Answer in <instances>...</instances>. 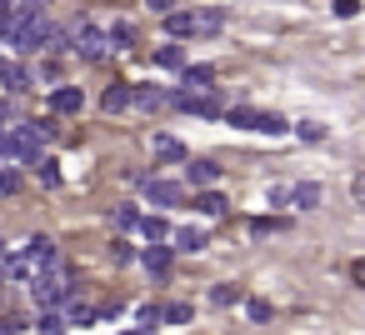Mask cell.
<instances>
[{"mask_svg": "<svg viewBox=\"0 0 365 335\" xmlns=\"http://www.w3.org/2000/svg\"><path fill=\"white\" fill-rule=\"evenodd\" d=\"M106 36H110V51H130V46H135V26H125V21H120L115 31H106Z\"/></svg>", "mask_w": 365, "mask_h": 335, "instance_id": "21", "label": "cell"}, {"mask_svg": "<svg viewBox=\"0 0 365 335\" xmlns=\"http://www.w3.org/2000/svg\"><path fill=\"white\" fill-rule=\"evenodd\" d=\"M160 320H170V325H185V320H190V305H185V300H175V305H165V310H160Z\"/></svg>", "mask_w": 365, "mask_h": 335, "instance_id": "26", "label": "cell"}, {"mask_svg": "<svg viewBox=\"0 0 365 335\" xmlns=\"http://www.w3.org/2000/svg\"><path fill=\"white\" fill-rule=\"evenodd\" d=\"M41 335H66V315L61 310H46L41 315Z\"/></svg>", "mask_w": 365, "mask_h": 335, "instance_id": "23", "label": "cell"}, {"mask_svg": "<svg viewBox=\"0 0 365 335\" xmlns=\"http://www.w3.org/2000/svg\"><path fill=\"white\" fill-rule=\"evenodd\" d=\"M290 130H295L300 140H325V125H320V120H300V125H290Z\"/></svg>", "mask_w": 365, "mask_h": 335, "instance_id": "24", "label": "cell"}, {"mask_svg": "<svg viewBox=\"0 0 365 335\" xmlns=\"http://www.w3.org/2000/svg\"><path fill=\"white\" fill-rule=\"evenodd\" d=\"M36 175H41V185H61V165H56V160H41Z\"/></svg>", "mask_w": 365, "mask_h": 335, "instance_id": "27", "label": "cell"}, {"mask_svg": "<svg viewBox=\"0 0 365 335\" xmlns=\"http://www.w3.org/2000/svg\"><path fill=\"white\" fill-rule=\"evenodd\" d=\"M16 21V0H0V31H6Z\"/></svg>", "mask_w": 365, "mask_h": 335, "instance_id": "31", "label": "cell"}, {"mask_svg": "<svg viewBox=\"0 0 365 335\" xmlns=\"http://www.w3.org/2000/svg\"><path fill=\"white\" fill-rule=\"evenodd\" d=\"M350 195H355V205H360V210H365V170H360V175H355V180H350Z\"/></svg>", "mask_w": 365, "mask_h": 335, "instance_id": "30", "label": "cell"}, {"mask_svg": "<svg viewBox=\"0 0 365 335\" xmlns=\"http://www.w3.org/2000/svg\"><path fill=\"white\" fill-rule=\"evenodd\" d=\"M330 11H335L340 21H355V16H360V0H335V6H330Z\"/></svg>", "mask_w": 365, "mask_h": 335, "instance_id": "28", "label": "cell"}, {"mask_svg": "<svg viewBox=\"0 0 365 335\" xmlns=\"http://www.w3.org/2000/svg\"><path fill=\"white\" fill-rule=\"evenodd\" d=\"M190 180H195V185H215V180H220V165H215V160H190Z\"/></svg>", "mask_w": 365, "mask_h": 335, "instance_id": "19", "label": "cell"}, {"mask_svg": "<svg viewBox=\"0 0 365 335\" xmlns=\"http://www.w3.org/2000/svg\"><path fill=\"white\" fill-rule=\"evenodd\" d=\"M350 280L365 290V255H360V260H350Z\"/></svg>", "mask_w": 365, "mask_h": 335, "instance_id": "33", "label": "cell"}, {"mask_svg": "<svg viewBox=\"0 0 365 335\" xmlns=\"http://www.w3.org/2000/svg\"><path fill=\"white\" fill-rule=\"evenodd\" d=\"M135 335H140V330H135Z\"/></svg>", "mask_w": 365, "mask_h": 335, "instance_id": "36", "label": "cell"}, {"mask_svg": "<svg viewBox=\"0 0 365 335\" xmlns=\"http://www.w3.org/2000/svg\"><path fill=\"white\" fill-rule=\"evenodd\" d=\"M155 66H165V71H185V51L170 41V46H160V51H155Z\"/></svg>", "mask_w": 365, "mask_h": 335, "instance_id": "18", "label": "cell"}, {"mask_svg": "<svg viewBox=\"0 0 365 335\" xmlns=\"http://www.w3.org/2000/svg\"><path fill=\"white\" fill-rule=\"evenodd\" d=\"M140 230H145L150 240H165V230H170V225H165L160 215H140Z\"/></svg>", "mask_w": 365, "mask_h": 335, "instance_id": "25", "label": "cell"}, {"mask_svg": "<svg viewBox=\"0 0 365 335\" xmlns=\"http://www.w3.org/2000/svg\"><path fill=\"white\" fill-rule=\"evenodd\" d=\"M130 105H135V110H150V115H155V110H165V105H170V96H165L160 86H135V100H130Z\"/></svg>", "mask_w": 365, "mask_h": 335, "instance_id": "9", "label": "cell"}, {"mask_svg": "<svg viewBox=\"0 0 365 335\" xmlns=\"http://www.w3.org/2000/svg\"><path fill=\"white\" fill-rule=\"evenodd\" d=\"M225 120L240 125V130H260V135H285V130H290L285 115H270V110H255V105H230Z\"/></svg>", "mask_w": 365, "mask_h": 335, "instance_id": "2", "label": "cell"}, {"mask_svg": "<svg viewBox=\"0 0 365 335\" xmlns=\"http://www.w3.org/2000/svg\"><path fill=\"white\" fill-rule=\"evenodd\" d=\"M71 46H76L81 61H106V56H110V36L96 31V26H76V31H71Z\"/></svg>", "mask_w": 365, "mask_h": 335, "instance_id": "4", "label": "cell"}, {"mask_svg": "<svg viewBox=\"0 0 365 335\" xmlns=\"http://www.w3.org/2000/svg\"><path fill=\"white\" fill-rule=\"evenodd\" d=\"M130 100H135V86H125V81H115V86H106V96H101V105H106L110 115H115V110H125Z\"/></svg>", "mask_w": 365, "mask_h": 335, "instance_id": "10", "label": "cell"}, {"mask_svg": "<svg viewBox=\"0 0 365 335\" xmlns=\"http://www.w3.org/2000/svg\"><path fill=\"white\" fill-rule=\"evenodd\" d=\"M56 135V125L51 120H31V125H16L11 130V155H21V160H41V150H46V140Z\"/></svg>", "mask_w": 365, "mask_h": 335, "instance_id": "3", "label": "cell"}, {"mask_svg": "<svg viewBox=\"0 0 365 335\" xmlns=\"http://www.w3.org/2000/svg\"><path fill=\"white\" fill-rule=\"evenodd\" d=\"M155 160H165V165L170 160H185V145L175 135H155Z\"/></svg>", "mask_w": 365, "mask_h": 335, "instance_id": "15", "label": "cell"}, {"mask_svg": "<svg viewBox=\"0 0 365 335\" xmlns=\"http://www.w3.org/2000/svg\"><path fill=\"white\" fill-rule=\"evenodd\" d=\"M270 205H295V210H310V205H320V185H275L270 190Z\"/></svg>", "mask_w": 365, "mask_h": 335, "instance_id": "5", "label": "cell"}, {"mask_svg": "<svg viewBox=\"0 0 365 335\" xmlns=\"http://www.w3.org/2000/svg\"><path fill=\"white\" fill-rule=\"evenodd\" d=\"M210 91H215V76L205 66H190L185 81H180V96H210Z\"/></svg>", "mask_w": 365, "mask_h": 335, "instance_id": "6", "label": "cell"}, {"mask_svg": "<svg viewBox=\"0 0 365 335\" xmlns=\"http://www.w3.org/2000/svg\"><path fill=\"white\" fill-rule=\"evenodd\" d=\"M0 71H6V61H0Z\"/></svg>", "mask_w": 365, "mask_h": 335, "instance_id": "35", "label": "cell"}, {"mask_svg": "<svg viewBox=\"0 0 365 335\" xmlns=\"http://www.w3.org/2000/svg\"><path fill=\"white\" fill-rule=\"evenodd\" d=\"M140 185H145V195H150L155 205H180V200H185V190H180L175 180H140Z\"/></svg>", "mask_w": 365, "mask_h": 335, "instance_id": "8", "label": "cell"}, {"mask_svg": "<svg viewBox=\"0 0 365 335\" xmlns=\"http://www.w3.org/2000/svg\"><path fill=\"white\" fill-rule=\"evenodd\" d=\"M71 270H66V260L56 265V270H46V275H36L31 280V295H36V305L41 310H56V305H71Z\"/></svg>", "mask_w": 365, "mask_h": 335, "instance_id": "1", "label": "cell"}, {"mask_svg": "<svg viewBox=\"0 0 365 335\" xmlns=\"http://www.w3.org/2000/svg\"><path fill=\"white\" fill-rule=\"evenodd\" d=\"M195 210H200V215H215V220H220V215L230 210V200H225V195H215V190H205V195H195Z\"/></svg>", "mask_w": 365, "mask_h": 335, "instance_id": "16", "label": "cell"}, {"mask_svg": "<svg viewBox=\"0 0 365 335\" xmlns=\"http://www.w3.org/2000/svg\"><path fill=\"white\" fill-rule=\"evenodd\" d=\"M140 265H145L150 275H165V270H170V250H165V245H150V250L140 255Z\"/></svg>", "mask_w": 365, "mask_h": 335, "instance_id": "17", "label": "cell"}, {"mask_svg": "<svg viewBox=\"0 0 365 335\" xmlns=\"http://www.w3.org/2000/svg\"><path fill=\"white\" fill-rule=\"evenodd\" d=\"M0 86H6L11 96H26V91H31V76H26L21 66H6V71H0Z\"/></svg>", "mask_w": 365, "mask_h": 335, "instance_id": "13", "label": "cell"}, {"mask_svg": "<svg viewBox=\"0 0 365 335\" xmlns=\"http://www.w3.org/2000/svg\"><path fill=\"white\" fill-rule=\"evenodd\" d=\"M225 31V11H195V36H215Z\"/></svg>", "mask_w": 365, "mask_h": 335, "instance_id": "14", "label": "cell"}, {"mask_svg": "<svg viewBox=\"0 0 365 335\" xmlns=\"http://www.w3.org/2000/svg\"><path fill=\"white\" fill-rule=\"evenodd\" d=\"M285 230V220H250V235H275Z\"/></svg>", "mask_w": 365, "mask_h": 335, "instance_id": "29", "label": "cell"}, {"mask_svg": "<svg viewBox=\"0 0 365 335\" xmlns=\"http://www.w3.org/2000/svg\"><path fill=\"white\" fill-rule=\"evenodd\" d=\"M81 105H86V96H81L76 86H56V91H51V110H56V115H76Z\"/></svg>", "mask_w": 365, "mask_h": 335, "instance_id": "7", "label": "cell"}, {"mask_svg": "<svg viewBox=\"0 0 365 335\" xmlns=\"http://www.w3.org/2000/svg\"><path fill=\"white\" fill-rule=\"evenodd\" d=\"M110 225H115V230H135V225H140V210H135V205H115V210H110Z\"/></svg>", "mask_w": 365, "mask_h": 335, "instance_id": "20", "label": "cell"}, {"mask_svg": "<svg viewBox=\"0 0 365 335\" xmlns=\"http://www.w3.org/2000/svg\"><path fill=\"white\" fill-rule=\"evenodd\" d=\"M245 310H250V320H270V305H265V300H250Z\"/></svg>", "mask_w": 365, "mask_h": 335, "instance_id": "32", "label": "cell"}, {"mask_svg": "<svg viewBox=\"0 0 365 335\" xmlns=\"http://www.w3.org/2000/svg\"><path fill=\"white\" fill-rule=\"evenodd\" d=\"M235 300H240V285H215V290H210V305H215V310H225V305H235Z\"/></svg>", "mask_w": 365, "mask_h": 335, "instance_id": "22", "label": "cell"}, {"mask_svg": "<svg viewBox=\"0 0 365 335\" xmlns=\"http://www.w3.org/2000/svg\"><path fill=\"white\" fill-rule=\"evenodd\" d=\"M165 31H170L175 41H185V36H195V16H190V11H170V16H165Z\"/></svg>", "mask_w": 365, "mask_h": 335, "instance_id": "11", "label": "cell"}, {"mask_svg": "<svg viewBox=\"0 0 365 335\" xmlns=\"http://www.w3.org/2000/svg\"><path fill=\"white\" fill-rule=\"evenodd\" d=\"M205 240H210V235H205L200 225H180V230H175V250H205Z\"/></svg>", "mask_w": 365, "mask_h": 335, "instance_id": "12", "label": "cell"}, {"mask_svg": "<svg viewBox=\"0 0 365 335\" xmlns=\"http://www.w3.org/2000/svg\"><path fill=\"white\" fill-rule=\"evenodd\" d=\"M0 335H21V320H0Z\"/></svg>", "mask_w": 365, "mask_h": 335, "instance_id": "34", "label": "cell"}]
</instances>
